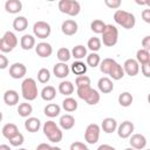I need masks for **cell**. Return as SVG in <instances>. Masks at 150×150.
I'll return each instance as SVG.
<instances>
[{
    "label": "cell",
    "mask_w": 150,
    "mask_h": 150,
    "mask_svg": "<svg viewBox=\"0 0 150 150\" xmlns=\"http://www.w3.org/2000/svg\"><path fill=\"white\" fill-rule=\"evenodd\" d=\"M42 130H43L45 136L52 143H59V142L62 141V137H63L62 130H61V128L54 121L50 120V121L45 122V124L42 127Z\"/></svg>",
    "instance_id": "6da1fadb"
},
{
    "label": "cell",
    "mask_w": 150,
    "mask_h": 150,
    "mask_svg": "<svg viewBox=\"0 0 150 150\" xmlns=\"http://www.w3.org/2000/svg\"><path fill=\"white\" fill-rule=\"evenodd\" d=\"M114 20L117 25L122 26L125 29H131L136 25V18L132 13L123 11V9H117L114 13Z\"/></svg>",
    "instance_id": "7a4b0ae2"
},
{
    "label": "cell",
    "mask_w": 150,
    "mask_h": 150,
    "mask_svg": "<svg viewBox=\"0 0 150 150\" xmlns=\"http://www.w3.org/2000/svg\"><path fill=\"white\" fill-rule=\"evenodd\" d=\"M21 94L26 101H34L39 94L36 81L32 77L25 79L21 83Z\"/></svg>",
    "instance_id": "3957f363"
},
{
    "label": "cell",
    "mask_w": 150,
    "mask_h": 150,
    "mask_svg": "<svg viewBox=\"0 0 150 150\" xmlns=\"http://www.w3.org/2000/svg\"><path fill=\"white\" fill-rule=\"evenodd\" d=\"M76 93H77V96H79L81 100L86 101V103L89 104V105H95V104H97V103L100 102V98H101L98 91H97L96 89H93L90 86L80 87V88H77Z\"/></svg>",
    "instance_id": "277c9868"
},
{
    "label": "cell",
    "mask_w": 150,
    "mask_h": 150,
    "mask_svg": "<svg viewBox=\"0 0 150 150\" xmlns=\"http://www.w3.org/2000/svg\"><path fill=\"white\" fill-rule=\"evenodd\" d=\"M117 41H118V29L116 28V26L111 23L105 25V28L102 32L101 42H103L105 47H114L117 43Z\"/></svg>",
    "instance_id": "5b68a950"
},
{
    "label": "cell",
    "mask_w": 150,
    "mask_h": 150,
    "mask_svg": "<svg viewBox=\"0 0 150 150\" xmlns=\"http://www.w3.org/2000/svg\"><path fill=\"white\" fill-rule=\"evenodd\" d=\"M57 7L61 13L67 14L69 16H76L81 11V5L76 0H61L59 1Z\"/></svg>",
    "instance_id": "8992f818"
},
{
    "label": "cell",
    "mask_w": 150,
    "mask_h": 150,
    "mask_svg": "<svg viewBox=\"0 0 150 150\" xmlns=\"http://www.w3.org/2000/svg\"><path fill=\"white\" fill-rule=\"evenodd\" d=\"M16 46H18V38H16V35L13 32H11V30L5 32V34L0 39V52L9 53Z\"/></svg>",
    "instance_id": "52a82bcc"
},
{
    "label": "cell",
    "mask_w": 150,
    "mask_h": 150,
    "mask_svg": "<svg viewBox=\"0 0 150 150\" xmlns=\"http://www.w3.org/2000/svg\"><path fill=\"white\" fill-rule=\"evenodd\" d=\"M52 33V27L46 21H36L33 25V34L38 39H47Z\"/></svg>",
    "instance_id": "ba28073f"
},
{
    "label": "cell",
    "mask_w": 150,
    "mask_h": 150,
    "mask_svg": "<svg viewBox=\"0 0 150 150\" xmlns=\"http://www.w3.org/2000/svg\"><path fill=\"white\" fill-rule=\"evenodd\" d=\"M100 131H101V128H100L98 124L90 123L86 128V131H84V141L88 144H95V143H97L98 142V138H100Z\"/></svg>",
    "instance_id": "9c48e42d"
},
{
    "label": "cell",
    "mask_w": 150,
    "mask_h": 150,
    "mask_svg": "<svg viewBox=\"0 0 150 150\" xmlns=\"http://www.w3.org/2000/svg\"><path fill=\"white\" fill-rule=\"evenodd\" d=\"M124 74L129 76H136L139 73V64L135 59H127L122 66Z\"/></svg>",
    "instance_id": "30bf717a"
},
{
    "label": "cell",
    "mask_w": 150,
    "mask_h": 150,
    "mask_svg": "<svg viewBox=\"0 0 150 150\" xmlns=\"http://www.w3.org/2000/svg\"><path fill=\"white\" fill-rule=\"evenodd\" d=\"M134 129H135V125L132 122L130 121H124L122 122L120 125H117V135L118 137L121 138H129L132 132H134Z\"/></svg>",
    "instance_id": "8fae6325"
},
{
    "label": "cell",
    "mask_w": 150,
    "mask_h": 150,
    "mask_svg": "<svg viewBox=\"0 0 150 150\" xmlns=\"http://www.w3.org/2000/svg\"><path fill=\"white\" fill-rule=\"evenodd\" d=\"M26 73H27V68L21 62H15L9 66V76L15 80L22 79L26 75Z\"/></svg>",
    "instance_id": "7c38bea8"
},
{
    "label": "cell",
    "mask_w": 150,
    "mask_h": 150,
    "mask_svg": "<svg viewBox=\"0 0 150 150\" xmlns=\"http://www.w3.org/2000/svg\"><path fill=\"white\" fill-rule=\"evenodd\" d=\"M130 146L135 150H142L146 146V138L143 134H134L130 136L129 139Z\"/></svg>",
    "instance_id": "4fadbf2b"
},
{
    "label": "cell",
    "mask_w": 150,
    "mask_h": 150,
    "mask_svg": "<svg viewBox=\"0 0 150 150\" xmlns=\"http://www.w3.org/2000/svg\"><path fill=\"white\" fill-rule=\"evenodd\" d=\"M77 29H79V26H77V22L73 19H68V20H64L61 25V30L64 35L67 36H71L74 34L77 33Z\"/></svg>",
    "instance_id": "5bb4252c"
},
{
    "label": "cell",
    "mask_w": 150,
    "mask_h": 150,
    "mask_svg": "<svg viewBox=\"0 0 150 150\" xmlns=\"http://www.w3.org/2000/svg\"><path fill=\"white\" fill-rule=\"evenodd\" d=\"M35 53L40 57H49L53 54V47L48 42H39L35 46Z\"/></svg>",
    "instance_id": "9a60e30c"
},
{
    "label": "cell",
    "mask_w": 150,
    "mask_h": 150,
    "mask_svg": "<svg viewBox=\"0 0 150 150\" xmlns=\"http://www.w3.org/2000/svg\"><path fill=\"white\" fill-rule=\"evenodd\" d=\"M69 66L67 63L63 62H59L55 63L53 67V74L57 77V79H66L69 75Z\"/></svg>",
    "instance_id": "2e32d148"
},
{
    "label": "cell",
    "mask_w": 150,
    "mask_h": 150,
    "mask_svg": "<svg viewBox=\"0 0 150 150\" xmlns=\"http://www.w3.org/2000/svg\"><path fill=\"white\" fill-rule=\"evenodd\" d=\"M97 87H98V90L102 93V94H109L114 90V83H112V80L107 77V76H103L98 80L97 82Z\"/></svg>",
    "instance_id": "e0dca14e"
},
{
    "label": "cell",
    "mask_w": 150,
    "mask_h": 150,
    "mask_svg": "<svg viewBox=\"0 0 150 150\" xmlns=\"http://www.w3.org/2000/svg\"><path fill=\"white\" fill-rule=\"evenodd\" d=\"M59 124H60L61 129H63V130H70L75 125V118L70 114H64V115H62L60 117Z\"/></svg>",
    "instance_id": "ac0fdd59"
},
{
    "label": "cell",
    "mask_w": 150,
    "mask_h": 150,
    "mask_svg": "<svg viewBox=\"0 0 150 150\" xmlns=\"http://www.w3.org/2000/svg\"><path fill=\"white\" fill-rule=\"evenodd\" d=\"M22 9V2L20 0H7L5 2V11L9 14H18Z\"/></svg>",
    "instance_id": "d6986e66"
},
{
    "label": "cell",
    "mask_w": 150,
    "mask_h": 150,
    "mask_svg": "<svg viewBox=\"0 0 150 150\" xmlns=\"http://www.w3.org/2000/svg\"><path fill=\"white\" fill-rule=\"evenodd\" d=\"M4 102L7 104V105H15L19 103V94L16 90H13V89H8L5 91L4 94Z\"/></svg>",
    "instance_id": "ffe728a7"
},
{
    "label": "cell",
    "mask_w": 150,
    "mask_h": 150,
    "mask_svg": "<svg viewBox=\"0 0 150 150\" xmlns=\"http://www.w3.org/2000/svg\"><path fill=\"white\" fill-rule=\"evenodd\" d=\"M101 128H102V130H103L105 134H112V132L116 131V129H117V122H116V120L112 118V117H105V118L102 121Z\"/></svg>",
    "instance_id": "44dd1931"
},
{
    "label": "cell",
    "mask_w": 150,
    "mask_h": 150,
    "mask_svg": "<svg viewBox=\"0 0 150 150\" xmlns=\"http://www.w3.org/2000/svg\"><path fill=\"white\" fill-rule=\"evenodd\" d=\"M41 127V121L38 117H27L25 121V129L28 132H36Z\"/></svg>",
    "instance_id": "7402d4cb"
},
{
    "label": "cell",
    "mask_w": 150,
    "mask_h": 150,
    "mask_svg": "<svg viewBox=\"0 0 150 150\" xmlns=\"http://www.w3.org/2000/svg\"><path fill=\"white\" fill-rule=\"evenodd\" d=\"M69 70L74 74V75H77V76H81V75H86L87 73V64L82 61H74L71 64H70V68Z\"/></svg>",
    "instance_id": "603a6c76"
},
{
    "label": "cell",
    "mask_w": 150,
    "mask_h": 150,
    "mask_svg": "<svg viewBox=\"0 0 150 150\" xmlns=\"http://www.w3.org/2000/svg\"><path fill=\"white\" fill-rule=\"evenodd\" d=\"M20 46L23 50H30L33 47H35V38L30 34H25L20 39Z\"/></svg>",
    "instance_id": "cb8c5ba5"
},
{
    "label": "cell",
    "mask_w": 150,
    "mask_h": 150,
    "mask_svg": "<svg viewBox=\"0 0 150 150\" xmlns=\"http://www.w3.org/2000/svg\"><path fill=\"white\" fill-rule=\"evenodd\" d=\"M40 95H41V98H42L43 101H47V102L53 101V100L56 97V89H55V87H53V86H46V87H43V89L41 90Z\"/></svg>",
    "instance_id": "d4e9b609"
},
{
    "label": "cell",
    "mask_w": 150,
    "mask_h": 150,
    "mask_svg": "<svg viewBox=\"0 0 150 150\" xmlns=\"http://www.w3.org/2000/svg\"><path fill=\"white\" fill-rule=\"evenodd\" d=\"M1 132H2V136H4L5 138L9 139L11 137H13L14 135H16V134L19 132V128H18V125L14 124V123H7V124H5V125L2 127Z\"/></svg>",
    "instance_id": "484cf974"
},
{
    "label": "cell",
    "mask_w": 150,
    "mask_h": 150,
    "mask_svg": "<svg viewBox=\"0 0 150 150\" xmlns=\"http://www.w3.org/2000/svg\"><path fill=\"white\" fill-rule=\"evenodd\" d=\"M57 89H59L60 94H62L64 96H70L74 93L75 87H74V84L70 81H62V82H60Z\"/></svg>",
    "instance_id": "4316f807"
},
{
    "label": "cell",
    "mask_w": 150,
    "mask_h": 150,
    "mask_svg": "<svg viewBox=\"0 0 150 150\" xmlns=\"http://www.w3.org/2000/svg\"><path fill=\"white\" fill-rule=\"evenodd\" d=\"M43 112H45L46 116L53 118V117H56V116L60 115V112H61V107H60L59 104H56V103H49V104H47V105L45 107Z\"/></svg>",
    "instance_id": "83f0119b"
},
{
    "label": "cell",
    "mask_w": 150,
    "mask_h": 150,
    "mask_svg": "<svg viewBox=\"0 0 150 150\" xmlns=\"http://www.w3.org/2000/svg\"><path fill=\"white\" fill-rule=\"evenodd\" d=\"M71 56L76 60V61H81L82 59H84L87 56V48L83 46V45H77L75 46L71 52H70Z\"/></svg>",
    "instance_id": "f1b7e54d"
},
{
    "label": "cell",
    "mask_w": 150,
    "mask_h": 150,
    "mask_svg": "<svg viewBox=\"0 0 150 150\" xmlns=\"http://www.w3.org/2000/svg\"><path fill=\"white\" fill-rule=\"evenodd\" d=\"M108 75H109L112 80H115V81H118V80L123 79V76H124V71H123L122 66H121L120 63L115 62V64L112 66V68H111V70L109 71Z\"/></svg>",
    "instance_id": "f546056e"
},
{
    "label": "cell",
    "mask_w": 150,
    "mask_h": 150,
    "mask_svg": "<svg viewBox=\"0 0 150 150\" xmlns=\"http://www.w3.org/2000/svg\"><path fill=\"white\" fill-rule=\"evenodd\" d=\"M28 27V20L26 16H16L13 20V28L16 32H23Z\"/></svg>",
    "instance_id": "4dcf8cb0"
},
{
    "label": "cell",
    "mask_w": 150,
    "mask_h": 150,
    "mask_svg": "<svg viewBox=\"0 0 150 150\" xmlns=\"http://www.w3.org/2000/svg\"><path fill=\"white\" fill-rule=\"evenodd\" d=\"M77 101L75 100V98H73V97H70V96H68V97H66L63 101H62V108L67 111V112H73V111H75L76 109H77Z\"/></svg>",
    "instance_id": "1f68e13d"
},
{
    "label": "cell",
    "mask_w": 150,
    "mask_h": 150,
    "mask_svg": "<svg viewBox=\"0 0 150 150\" xmlns=\"http://www.w3.org/2000/svg\"><path fill=\"white\" fill-rule=\"evenodd\" d=\"M138 64H145V63H150V53L149 50L145 49H138L136 53V59H135Z\"/></svg>",
    "instance_id": "d6a6232c"
},
{
    "label": "cell",
    "mask_w": 150,
    "mask_h": 150,
    "mask_svg": "<svg viewBox=\"0 0 150 150\" xmlns=\"http://www.w3.org/2000/svg\"><path fill=\"white\" fill-rule=\"evenodd\" d=\"M115 60L114 59H110V57H105V59H103L101 62H100V70L103 73V74H109V71L111 70V68H112V66L115 64Z\"/></svg>",
    "instance_id": "836d02e7"
},
{
    "label": "cell",
    "mask_w": 150,
    "mask_h": 150,
    "mask_svg": "<svg viewBox=\"0 0 150 150\" xmlns=\"http://www.w3.org/2000/svg\"><path fill=\"white\" fill-rule=\"evenodd\" d=\"M132 101H134V97H132V95L129 91H123L118 96V103H120V105H122L124 108L130 107Z\"/></svg>",
    "instance_id": "e575fe53"
},
{
    "label": "cell",
    "mask_w": 150,
    "mask_h": 150,
    "mask_svg": "<svg viewBox=\"0 0 150 150\" xmlns=\"http://www.w3.org/2000/svg\"><path fill=\"white\" fill-rule=\"evenodd\" d=\"M32 112H33V107H32L30 103L23 102V103H20L19 104V107H18V114L21 117H28Z\"/></svg>",
    "instance_id": "d590c367"
},
{
    "label": "cell",
    "mask_w": 150,
    "mask_h": 150,
    "mask_svg": "<svg viewBox=\"0 0 150 150\" xmlns=\"http://www.w3.org/2000/svg\"><path fill=\"white\" fill-rule=\"evenodd\" d=\"M87 47L91 50V53H96L101 49L102 47V42H101V39L97 38V36H93L88 40V43H87Z\"/></svg>",
    "instance_id": "8d00e7d4"
},
{
    "label": "cell",
    "mask_w": 150,
    "mask_h": 150,
    "mask_svg": "<svg viewBox=\"0 0 150 150\" xmlns=\"http://www.w3.org/2000/svg\"><path fill=\"white\" fill-rule=\"evenodd\" d=\"M56 57L59 59L60 62H63V63H67L70 57H71V54H70V50L67 48V47H62L57 50L56 53Z\"/></svg>",
    "instance_id": "74e56055"
},
{
    "label": "cell",
    "mask_w": 150,
    "mask_h": 150,
    "mask_svg": "<svg viewBox=\"0 0 150 150\" xmlns=\"http://www.w3.org/2000/svg\"><path fill=\"white\" fill-rule=\"evenodd\" d=\"M86 64H87V67L89 66V67H91V68H95V67H97L98 64H100V62H101V59H100V55L97 54V53H90V54H88L87 56H86Z\"/></svg>",
    "instance_id": "f35d334b"
},
{
    "label": "cell",
    "mask_w": 150,
    "mask_h": 150,
    "mask_svg": "<svg viewBox=\"0 0 150 150\" xmlns=\"http://www.w3.org/2000/svg\"><path fill=\"white\" fill-rule=\"evenodd\" d=\"M105 22H103L102 20H100V19H95V20H93L91 21V23H90V29L95 33V34H102V32L104 30V28H105Z\"/></svg>",
    "instance_id": "ab89813d"
},
{
    "label": "cell",
    "mask_w": 150,
    "mask_h": 150,
    "mask_svg": "<svg viewBox=\"0 0 150 150\" xmlns=\"http://www.w3.org/2000/svg\"><path fill=\"white\" fill-rule=\"evenodd\" d=\"M50 80V71L47 68H41L38 71V81L40 83H47Z\"/></svg>",
    "instance_id": "60d3db41"
},
{
    "label": "cell",
    "mask_w": 150,
    "mask_h": 150,
    "mask_svg": "<svg viewBox=\"0 0 150 150\" xmlns=\"http://www.w3.org/2000/svg\"><path fill=\"white\" fill-rule=\"evenodd\" d=\"M8 141H9V144H11L12 146H20V145L23 144V142H25V137H23V135L19 131L16 135H14L13 137H11Z\"/></svg>",
    "instance_id": "b9f144b4"
},
{
    "label": "cell",
    "mask_w": 150,
    "mask_h": 150,
    "mask_svg": "<svg viewBox=\"0 0 150 150\" xmlns=\"http://www.w3.org/2000/svg\"><path fill=\"white\" fill-rule=\"evenodd\" d=\"M75 84H76V88L86 87V86H90V77L87 76V75L76 76V79H75Z\"/></svg>",
    "instance_id": "7bdbcfd3"
},
{
    "label": "cell",
    "mask_w": 150,
    "mask_h": 150,
    "mask_svg": "<svg viewBox=\"0 0 150 150\" xmlns=\"http://www.w3.org/2000/svg\"><path fill=\"white\" fill-rule=\"evenodd\" d=\"M104 4L107 7L111 9H118L122 5V1L121 0H104Z\"/></svg>",
    "instance_id": "ee69618b"
},
{
    "label": "cell",
    "mask_w": 150,
    "mask_h": 150,
    "mask_svg": "<svg viewBox=\"0 0 150 150\" xmlns=\"http://www.w3.org/2000/svg\"><path fill=\"white\" fill-rule=\"evenodd\" d=\"M84 149H87V145L82 142H73L69 148V150H84Z\"/></svg>",
    "instance_id": "f6af8a7d"
},
{
    "label": "cell",
    "mask_w": 150,
    "mask_h": 150,
    "mask_svg": "<svg viewBox=\"0 0 150 150\" xmlns=\"http://www.w3.org/2000/svg\"><path fill=\"white\" fill-rule=\"evenodd\" d=\"M141 71L145 77H150V63H145L141 66Z\"/></svg>",
    "instance_id": "bcb514c9"
},
{
    "label": "cell",
    "mask_w": 150,
    "mask_h": 150,
    "mask_svg": "<svg viewBox=\"0 0 150 150\" xmlns=\"http://www.w3.org/2000/svg\"><path fill=\"white\" fill-rule=\"evenodd\" d=\"M7 67H8V59L4 54H0V69H6Z\"/></svg>",
    "instance_id": "7dc6e473"
},
{
    "label": "cell",
    "mask_w": 150,
    "mask_h": 150,
    "mask_svg": "<svg viewBox=\"0 0 150 150\" xmlns=\"http://www.w3.org/2000/svg\"><path fill=\"white\" fill-rule=\"evenodd\" d=\"M142 19H143L144 22L150 23V9L149 8L143 9V12H142Z\"/></svg>",
    "instance_id": "c3c4849f"
},
{
    "label": "cell",
    "mask_w": 150,
    "mask_h": 150,
    "mask_svg": "<svg viewBox=\"0 0 150 150\" xmlns=\"http://www.w3.org/2000/svg\"><path fill=\"white\" fill-rule=\"evenodd\" d=\"M142 49H145V50H149L150 49V36L149 35H146V36H144L143 38V40H142Z\"/></svg>",
    "instance_id": "681fc988"
},
{
    "label": "cell",
    "mask_w": 150,
    "mask_h": 150,
    "mask_svg": "<svg viewBox=\"0 0 150 150\" xmlns=\"http://www.w3.org/2000/svg\"><path fill=\"white\" fill-rule=\"evenodd\" d=\"M35 150H52V146L47 143H40Z\"/></svg>",
    "instance_id": "f907efd6"
},
{
    "label": "cell",
    "mask_w": 150,
    "mask_h": 150,
    "mask_svg": "<svg viewBox=\"0 0 150 150\" xmlns=\"http://www.w3.org/2000/svg\"><path fill=\"white\" fill-rule=\"evenodd\" d=\"M97 150H116V149L112 145H109V144H101L97 148Z\"/></svg>",
    "instance_id": "816d5d0a"
},
{
    "label": "cell",
    "mask_w": 150,
    "mask_h": 150,
    "mask_svg": "<svg viewBox=\"0 0 150 150\" xmlns=\"http://www.w3.org/2000/svg\"><path fill=\"white\" fill-rule=\"evenodd\" d=\"M0 150H12V149L7 144H0Z\"/></svg>",
    "instance_id": "f5cc1de1"
},
{
    "label": "cell",
    "mask_w": 150,
    "mask_h": 150,
    "mask_svg": "<svg viewBox=\"0 0 150 150\" xmlns=\"http://www.w3.org/2000/svg\"><path fill=\"white\" fill-rule=\"evenodd\" d=\"M52 150H61V148H59V146H52Z\"/></svg>",
    "instance_id": "db71d44e"
},
{
    "label": "cell",
    "mask_w": 150,
    "mask_h": 150,
    "mask_svg": "<svg viewBox=\"0 0 150 150\" xmlns=\"http://www.w3.org/2000/svg\"><path fill=\"white\" fill-rule=\"evenodd\" d=\"M2 117H4V116H2V112H1V111H0V122H1V121H2Z\"/></svg>",
    "instance_id": "11a10c76"
},
{
    "label": "cell",
    "mask_w": 150,
    "mask_h": 150,
    "mask_svg": "<svg viewBox=\"0 0 150 150\" xmlns=\"http://www.w3.org/2000/svg\"><path fill=\"white\" fill-rule=\"evenodd\" d=\"M124 150H135V149H132V148H131V146H130V148H125V149H124Z\"/></svg>",
    "instance_id": "9f6ffc18"
},
{
    "label": "cell",
    "mask_w": 150,
    "mask_h": 150,
    "mask_svg": "<svg viewBox=\"0 0 150 150\" xmlns=\"http://www.w3.org/2000/svg\"><path fill=\"white\" fill-rule=\"evenodd\" d=\"M18 150H27V149H25V148H20V149H18Z\"/></svg>",
    "instance_id": "6f0895ef"
},
{
    "label": "cell",
    "mask_w": 150,
    "mask_h": 150,
    "mask_svg": "<svg viewBox=\"0 0 150 150\" xmlns=\"http://www.w3.org/2000/svg\"><path fill=\"white\" fill-rule=\"evenodd\" d=\"M84 150H90V149H88V148H87V149H84Z\"/></svg>",
    "instance_id": "680465c9"
},
{
    "label": "cell",
    "mask_w": 150,
    "mask_h": 150,
    "mask_svg": "<svg viewBox=\"0 0 150 150\" xmlns=\"http://www.w3.org/2000/svg\"><path fill=\"white\" fill-rule=\"evenodd\" d=\"M145 150H149V149H145Z\"/></svg>",
    "instance_id": "91938a15"
}]
</instances>
